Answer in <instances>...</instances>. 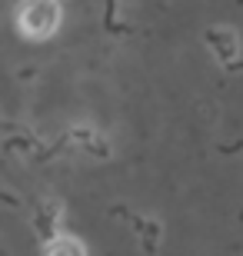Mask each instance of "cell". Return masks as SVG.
Segmentation results:
<instances>
[{
  "label": "cell",
  "instance_id": "1",
  "mask_svg": "<svg viewBox=\"0 0 243 256\" xmlns=\"http://www.w3.org/2000/svg\"><path fill=\"white\" fill-rule=\"evenodd\" d=\"M60 27V4L57 0H24L17 7V30L30 40H47Z\"/></svg>",
  "mask_w": 243,
  "mask_h": 256
},
{
  "label": "cell",
  "instance_id": "2",
  "mask_svg": "<svg viewBox=\"0 0 243 256\" xmlns=\"http://www.w3.org/2000/svg\"><path fill=\"white\" fill-rule=\"evenodd\" d=\"M47 256H87L84 253V243L74 236H54L47 246Z\"/></svg>",
  "mask_w": 243,
  "mask_h": 256
}]
</instances>
